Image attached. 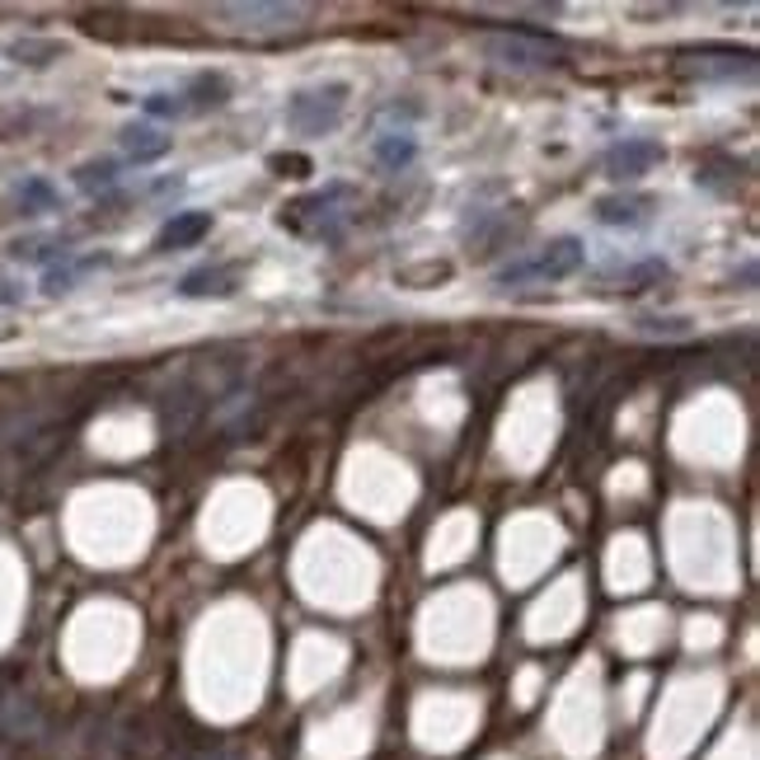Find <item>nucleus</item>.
<instances>
[{"label": "nucleus", "instance_id": "4", "mask_svg": "<svg viewBox=\"0 0 760 760\" xmlns=\"http://www.w3.org/2000/svg\"><path fill=\"white\" fill-rule=\"evenodd\" d=\"M212 14L222 19V24H230L235 33L268 38V33H291V29H301L306 6H291V0H249V6H216Z\"/></svg>", "mask_w": 760, "mask_h": 760}, {"label": "nucleus", "instance_id": "8", "mask_svg": "<svg viewBox=\"0 0 760 760\" xmlns=\"http://www.w3.org/2000/svg\"><path fill=\"white\" fill-rule=\"evenodd\" d=\"M230 291H235V268H197L178 283V296H188V301H197V296H230Z\"/></svg>", "mask_w": 760, "mask_h": 760}, {"label": "nucleus", "instance_id": "6", "mask_svg": "<svg viewBox=\"0 0 760 760\" xmlns=\"http://www.w3.org/2000/svg\"><path fill=\"white\" fill-rule=\"evenodd\" d=\"M207 235H212V212H174L170 222L160 226V235H155V249H160V254L193 249V245H203Z\"/></svg>", "mask_w": 760, "mask_h": 760}, {"label": "nucleus", "instance_id": "12", "mask_svg": "<svg viewBox=\"0 0 760 760\" xmlns=\"http://www.w3.org/2000/svg\"><path fill=\"white\" fill-rule=\"evenodd\" d=\"M57 188L48 184V178H24V188H19V212L24 216H38V212H57Z\"/></svg>", "mask_w": 760, "mask_h": 760}, {"label": "nucleus", "instance_id": "7", "mask_svg": "<svg viewBox=\"0 0 760 760\" xmlns=\"http://www.w3.org/2000/svg\"><path fill=\"white\" fill-rule=\"evenodd\" d=\"M371 155L386 174H404L418 160V136L409 127H386V132L371 136Z\"/></svg>", "mask_w": 760, "mask_h": 760}, {"label": "nucleus", "instance_id": "5", "mask_svg": "<svg viewBox=\"0 0 760 760\" xmlns=\"http://www.w3.org/2000/svg\"><path fill=\"white\" fill-rule=\"evenodd\" d=\"M657 165H663V146L648 142V136H625V142H615L606 151V174L615 184H634V178L653 174Z\"/></svg>", "mask_w": 760, "mask_h": 760}, {"label": "nucleus", "instance_id": "9", "mask_svg": "<svg viewBox=\"0 0 760 760\" xmlns=\"http://www.w3.org/2000/svg\"><path fill=\"white\" fill-rule=\"evenodd\" d=\"M123 151L136 160V165H151V160H160V155H170V136L165 132H155V127H127L123 132Z\"/></svg>", "mask_w": 760, "mask_h": 760}, {"label": "nucleus", "instance_id": "3", "mask_svg": "<svg viewBox=\"0 0 760 760\" xmlns=\"http://www.w3.org/2000/svg\"><path fill=\"white\" fill-rule=\"evenodd\" d=\"M343 109H348V85L343 80L296 90L287 99V127L296 136H325V132H333L338 123H343Z\"/></svg>", "mask_w": 760, "mask_h": 760}, {"label": "nucleus", "instance_id": "17", "mask_svg": "<svg viewBox=\"0 0 760 760\" xmlns=\"http://www.w3.org/2000/svg\"><path fill=\"white\" fill-rule=\"evenodd\" d=\"M203 760H230V756H222V751H212V756H203Z\"/></svg>", "mask_w": 760, "mask_h": 760}, {"label": "nucleus", "instance_id": "15", "mask_svg": "<svg viewBox=\"0 0 760 760\" xmlns=\"http://www.w3.org/2000/svg\"><path fill=\"white\" fill-rule=\"evenodd\" d=\"M638 333H648V338H681V333H690V319H638Z\"/></svg>", "mask_w": 760, "mask_h": 760}, {"label": "nucleus", "instance_id": "10", "mask_svg": "<svg viewBox=\"0 0 760 760\" xmlns=\"http://www.w3.org/2000/svg\"><path fill=\"white\" fill-rule=\"evenodd\" d=\"M648 197H602L596 203V216H602L606 226H638L648 216Z\"/></svg>", "mask_w": 760, "mask_h": 760}, {"label": "nucleus", "instance_id": "16", "mask_svg": "<svg viewBox=\"0 0 760 760\" xmlns=\"http://www.w3.org/2000/svg\"><path fill=\"white\" fill-rule=\"evenodd\" d=\"M10 57H24L29 66H43L48 57H62V48L57 43H10Z\"/></svg>", "mask_w": 760, "mask_h": 760}, {"label": "nucleus", "instance_id": "1", "mask_svg": "<svg viewBox=\"0 0 760 760\" xmlns=\"http://www.w3.org/2000/svg\"><path fill=\"white\" fill-rule=\"evenodd\" d=\"M479 52L503 71H550L568 62V48L540 29H497L479 38Z\"/></svg>", "mask_w": 760, "mask_h": 760}, {"label": "nucleus", "instance_id": "2", "mask_svg": "<svg viewBox=\"0 0 760 760\" xmlns=\"http://www.w3.org/2000/svg\"><path fill=\"white\" fill-rule=\"evenodd\" d=\"M583 239L577 235H558L550 239L540 254L531 258H516V264H507L503 273H497V287H522V283H564V277H573L577 268H583Z\"/></svg>", "mask_w": 760, "mask_h": 760}, {"label": "nucleus", "instance_id": "11", "mask_svg": "<svg viewBox=\"0 0 760 760\" xmlns=\"http://www.w3.org/2000/svg\"><path fill=\"white\" fill-rule=\"evenodd\" d=\"M226 94H230V85L222 75H193V85L184 90V104H188V113L216 109V104H226Z\"/></svg>", "mask_w": 760, "mask_h": 760}, {"label": "nucleus", "instance_id": "14", "mask_svg": "<svg viewBox=\"0 0 760 760\" xmlns=\"http://www.w3.org/2000/svg\"><path fill=\"white\" fill-rule=\"evenodd\" d=\"M142 109H146L151 117H184V113H188L184 94H151V99H142Z\"/></svg>", "mask_w": 760, "mask_h": 760}, {"label": "nucleus", "instance_id": "13", "mask_svg": "<svg viewBox=\"0 0 760 760\" xmlns=\"http://www.w3.org/2000/svg\"><path fill=\"white\" fill-rule=\"evenodd\" d=\"M113 178H117V165H113V160H94V165H80V170H75V184L85 188V193L109 188Z\"/></svg>", "mask_w": 760, "mask_h": 760}]
</instances>
